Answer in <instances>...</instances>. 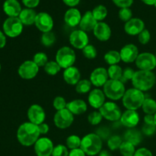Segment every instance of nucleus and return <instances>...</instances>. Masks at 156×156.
Segmentation results:
<instances>
[{
    "instance_id": "nucleus-1",
    "label": "nucleus",
    "mask_w": 156,
    "mask_h": 156,
    "mask_svg": "<svg viewBox=\"0 0 156 156\" xmlns=\"http://www.w3.org/2000/svg\"><path fill=\"white\" fill-rule=\"evenodd\" d=\"M40 131L36 124L27 122L19 126L17 132V138L18 142L24 146H30L35 144L39 139Z\"/></svg>"
},
{
    "instance_id": "nucleus-2",
    "label": "nucleus",
    "mask_w": 156,
    "mask_h": 156,
    "mask_svg": "<svg viewBox=\"0 0 156 156\" xmlns=\"http://www.w3.org/2000/svg\"><path fill=\"white\" fill-rule=\"evenodd\" d=\"M131 81L134 88L140 91H146L150 90L155 85L156 77L152 71L139 70L135 72Z\"/></svg>"
},
{
    "instance_id": "nucleus-3",
    "label": "nucleus",
    "mask_w": 156,
    "mask_h": 156,
    "mask_svg": "<svg viewBox=\"0 0 156 156\" xmlns=\"http://www.w3.org/2000/svg\"><path fill=\"white\" fill-rule=\"evenodd\" d=\"M80 149L85 155L90 156L98 155L101 151L102 140L98 134H88L82 139Z\"/></svg>"
},
{
    "instance_id": "nucleus-4",
    "label": "nucleus",
    "mask_w": 156,
    "mask_h": 156,
    "mask_svg": "<svg viewBox=\"0 0 156 156\" xmlns=\"http://www.w3.org/2000/svg\"><path fill=\"white\" fill-rule=\"evenodd\" d=\"M146 99L143 91L136 88H129L126 91L123 97V104L127 110L136 111L143 105Z\"/></svg>"
},
{
    "instance_id": "nucleus-5",
    "label": "nucleus",
    "mask_w": 156,
    "mask_h": 156,
    "mask_svg": "<svg viewBox=\"0 0 156 156\" xmlns=\"http://www.w3.org/2000/svg\"><path fill=\"white\" fill-rule=\"evenodd\" d=\"M126 90L123 82L120 80L109 79L104 85V93L108 98L114 101L123 98Z\"/></svg>"
},
{
    "instance_id": "nucleus-6",
    "label": "nucleus",
    "mask_w": 156,
    "mask_h": 156,
    "mask_svg": "<svg viewBox=\"0 0 156 156\" xmlns=\"http://www.w3.org/2000/svg\"><path fill=\"white\" fill-rule=\"evenodd\" d=\"M76 53L72 48L69 47H62L57 51L56 55V62L61 68L67 69L73 66L76 62Z\"/></svg>"
},
{
    "instance_id": "nucleus-7",
    "label": "nucleus",
    "mask_w": 156,
    "mask_h": 156,
    "mask_svg": "<svg viewBox=\"0 0 156 156\" xmlns=\"http://www.w3.org/2000/svg\"><path fill=\"white\" fill-rule=\"evenodd\" d=\"M23 25L24 24L18 17H10L5 21L3 24V30L9 37H16L22 32Z\"/></svg>"
},
{
    "instance_id": "nucleus-8",
    "label": "nucleus",
    "mask_w": 156,
    "mask_h": 156,
    "mask_svg": "<svg viewBox=\"0 0 156 156\" xmlns=\"http://www.w3.org/2000/svg\"><path fill=\"white\" fill-rule=\"evenodd\" d=\"M102 117L110 121H117L121 117V110L117 104L108 101L104 104L103 106L99 109Z\"/></svg>"
},
{
    "instance_id": "nucleus-9",
    "label": "nucleus",
    "mask_w": 156,
    "mask_h": 156,
    "mask_svg": "<svg viewBox=\"0 0 156 156\" xmlns=\"http://www.w3.org/2000/svg\"><path fill=\"white\" fill-rule=\"evenodd\" d=\"M53 120L56 127L63 129L69 127L73 124L74 117L67 108H65L61 111H58L55 114Z\"/></svg>"
},
{
    "instance_id": "nucleus-10",
    "label": "nucleus",
    "mask_w": 156,
    "mask_h": 156,
    "mask_svg": "<svg viewBox=\"0 0 156 156\" xmlns=\"http://www.w3.org/2000/svg\"><path fill=\"white\" fill-rule=\"evenodd\" d=\"M136 62V65L140 70L152 71L156 67V58L151 53H142L139 54Z\"/></svg>"
},
{
    "instance_id": "nucleus-11",
    "label": "nucleus",
    "mask_w": 156,
    "mask_h": 156,
    "mask_svg": "<svg viewBox=\"0 0 156 156\" xmlns=\"http://www.w3.org/2000/svg\"><path fill=\"white\" fill-rule=\"evenodd\" d=\"M53 149V143L47 137L38 139L34 144V152L37 156H52Z\"/></svg>"
},
{
    "instance_id": "nucleus-12",
    "label": "nucleus",
    "mask_w": 156,
    "mask_h": 156,
    "mask_svg": "<svg viewBox=\"0 0 156 156\" xmlns=\"http://www.w3.org/2000/svg\"><path fill=\"white\" fill-rule=\"evenodd\" d=\"M39 66L33 60H27L23 62L18 68V74L22 79H32L37 75Z\"/></svg>"
},
{
    "instance_id": "nucleus-13",
    "label": "nucleus",
    "mask_w": 156,
    "mask_h": 156,
    "mask_svg": "<svg viewBox=\"0 0 156 156\" xmlns=\"http://www.w3.org/2000/svg\"><path fill=\"white\" fill-rule=\"evenodd\" d=\"M34 24L43 33L51 31L53 27V20L47 12H40L37 15Z\"/></svg>"
},
{
    "instance_id": "nucleus-14",
    "label": "nucleus",
    "mask_w": 156,
    "mask_h": 156,
    "mask_svg": "<svg viewBox=\"0 0 156 156\" xmlns=\"http://www.w3.org/2000/svg\"><path fill=\"white\" fill-rule=\"evenodd\" d=\"M69 42L75 48L83 50L88 44V37L82 30H76L70 34Z\"/></svg>"
},
{
    "instance_id": "nucleus-15",
    "label": "nucleus",
    "mask_w": 156,
    "mask_h": 156,
    "mask_svg": "<svg viewBox=\"0 0 156 156\" xmlns=\"http://www.w3.org/2000/svg\"><path fill=\"white\" fill-rule=\"evenodd\" d=\"M27 117L30 123L36 125H40L44 123L46 114L44 108L38 105H33L27 111Z\"/></svg>"
},
{
    "instance_id": "nucleus-16",
    "label": "nucleus",
    "mask_w": 156,
    "mask_h": 156,
    "mask_svg": "<svg viewBox=\"0 0 156 156\" xmlns=\"http://www.w3.org/2000/svg\"><path fill=\"white\" fill-rule=\"evenodd\" d=\"M120 54L122 61L126 63H131L136 60L139 56V50L134 44H126L121 49Z\"/></svg>"
},
{
    "instance_id": "nucleus-17",
    "label": "nucleus",
    "mask_w": 156,
    "mask_h": 156,
    "mask_svg": "<svg viewBox=\"0 0 156 156\" xmlns=\"http://www.w3.org/2000/svg\"><path fill=\"white\" fill-rule=\"evenodd\" d=\"M108 77L109 76H108V70L102 67H99L93 70L90 76V81L94 86L101 87L104 86L105 83L109 80Z\"/></svg>"
},
{
    "instance_id": "nucleus-18",
    "label": "nucleus",
    "mask_w": 156,
    "mask_h": 156,
    "mask_svg": "<svg viewBox=\"0 0 156 156\" xmlns=\"http://www.w3.org/2000/svg\"><path fill=\"white\" fill-rule=\"evenodd\" d=\"M145 29V23L140 18H133L126 22L124 25V30L127 34L139 35Z\"/></svg>"
},
{
    "instance_id": "nucleus-19",
    "label": "nucleus",
    "mask_w": 156,
    "mask_h": 156,
    "mask_svg": "<svg viewBox=\"0 0 156 156\" xmlns=\"http://www.w3.org/2000/svg\"><path fill=\"white\" fill-rule=\"evenodd\" d=\"M120 122L124 126L131 129L138 125L140 122V116L136 111L127 110L122 114Z\"/></svg>"
},
{
    "instance_id": "nucleus-20",
    "label": "nucleus",
    "mask_w": 156,
    "mask_h": 156,
    "mask_svg": "<svg viewBox=\"0 0 156 156\" xmlns=\"http://www.w3.org/2000/svg\"><path fill=\"white\" fill-rule=\"evenodd\" d=\"M94 35L101 41H107L111 36V30L110 26L105 22H98L93 30Z\"/></svg>"
},
{
    "instance_id": "nucleus-21",
    "label": "nucleus",
    "mask_w": 156,
    "mask_h": 156,
    "mask_svg": "<svg viewBox=\"0 0 156 156\" xmlns=\"http://www.w3.org/2000/svg\"><path fill=\"white\" fill-rule=\"evenodd\" d=\"M88 103L92 108L100 109L105 101V94L104 91L100 89H94L89 93Z\"/></svg>"
},
{
    "instance_id": "nucleus-22",
    "label": "nucleus",
    "mask_w": 156,
    "mask_h": 156,
    "mask_svg": "<svg viewBox=\"0 0 156 156\" xmlns=\"http://www.w3.org/2000/svg\"><path fill=\"white\" fill-rule=\"evenodd\" d=\"M3 11L10 18L19 16L22 9L18 0H5L3 4Z\"/></svg>"
},
{
    "instance_id": "nucleus-23",
    "label": "nucleus",
    "mask_w": 156,
    "mask_h": 156,
    "mask_svg": "<svg viewBox=\"0 0 156 156\" xmlns=\"http://www.w3.org/2000/svg\"><path fill=\"white\" fill-rule=\"evenodd\" d=\"M97 24L98 21L93 16L92 12L91 11H88L82 17V19L79 23V27H80L81 30L85 32L91 31V30H94Z\"/></svg>"
},
{
    "instance_id": "nucleus-24",
    "label": "nucleus",
    "mask_w": 156,
    "mask_h": 156,
    "mask_svg": "<svg viewBox=\"0 0 156 156\" xmlns=\"http://www.w3.org/2000/svg\"><path fill=\"white\" fill-rule=\"evenodd\" d=\"M82 19L80 12L77 9L71 8L66 11L64 15V21L70 27H76L79 25Z\"/></svg>"
},
{
    "instance_id": "nucleus-25",
    "label": "nucleus",
    "mask_w": 156,
    "mask_h": 156,
    "mask_svg": "<svg viewBox=\"0 0 156 156\" xmlns=\"http://www.w3.org/2000/svg\"><path fill=\"white\" fill-rule=\"evenodd\" d=\"M81 73L76 67L71 66L66 69L63 73L64 81L69 85H77L80 81Z\"/></svg>"
},
{
    "instance_id": "nucleus-26",
    "label": "nucleus",
    "mask_w": 156,
    "mask_h": 156,
    "mask_svg": "<svg viewBox=\"0 0 156 156\" xmlns=\"http://www.w3.org/2000/svg\"><path fill=\"white\" fill-rule=\"evenodd\" d=\"M66 108L73 114L80 115L87 111V105L84 101L77 99L67 103Z\"/></svg>"
},
{
    "instance_id": "nucleus-27",
    "label": "nucleus",
    "mask_w": 156,
    "mask_h": 156,
    "mask_svg": "<svg viewBox=\"0 0 156 156\" xmlns=\"http://www.w3.org/2000/svg\"><path fill=\"white\" fill-rule=\"evenodd\" d=\"M37 15V14L33 9H27H27H22L18 18L24 25L28 26L34 24Z\"/></svg>"
},
{
    "instance_id": "nucleus-28",
    "label": "nucleus",
    "mask_w": 156,
    "mask_h": 156,
    "mask_svg": "<svg viewBox=\"0 0 156 156\" xmlns=\"http://www.w3.org/2000/svg\"><path fill=\"white\" fill-rule=\"evenodd\" d=\"M124 140L125 141L129 142V143H132L133 146H136L142 142L143 136H142V134L140 131L131 128L130 129L125 133Z\"/></svg>"
},
{
    "instance_id": "nucleus-29",
    "label": "nucleus",
    "mask_w": 156,
    "mask_h": 156,
    "mask_svg": "<svg viewBox=\"0 0 156 156\" xmlns=\"http://www.w3.org/2000/svg\"><path fill=\"white\" fill-rule=\"evenodd\" d=\"M143 112L146 114L154 115L156 113V101L152 98H146L142 105Z\"/></svg>"
},
{
    "instance_id": "nucleus-30",
    "label": "nucleus",
    "mask_w": 156,
    "mask_h": 156,
    "mask_svg": "<svg viewBox=\"0 0 156 156\" xmlns=\"http://www.w3.org/2000/svg\"><path fill=\"white\" fill-rule=\"evenodd\" d=\"M105 60L107 63L111 66L117 65L121 60V57H120V54L119 52L115 51V50H111L105 55Z\"/></svg>"
},
{
    "instance_id": "nucleus-31",
    "label": "nucleus",
    "mask_w": 156,
    "mask_h": 156,
    "mask_svg": "<svg viewBox=\"0 0 156 156\" xmlns=\"http://www.w3.org/2000/svg\"><path fill=\"white\" fill-rule=\"evenodd\" d=\"M108 76L113 80H120L123 76V69L118 65H112L108 69Z\"/></svg>"
},
{
    "instance_id": "nucleus-32",
    "label": "nucleus",
    "mask_w": 156,
    "mask_h": 156,
    "mask_svg": "<svg viewBox=\"0 0 156 156\" xmlns=\"http://www.w3.org/2000/svg\"><path fill=\"white\" fill-rule=\"evenodd\" d=\"M91 12H92L94 18L97 20V21H102L108 15V9L105 5H99L96 6Z\"/></svg>"
},
{
    "instance_id": "nucleus-33",
    "label": "nucleus",
    "mask_w": 156,
    "mask_h": 156,
    "mask_svg": "<svg viewBox=\"0 0 156 156\" xmlns=\"http://www.w3.org/2000/svg\"><path fill=\"white\" fill-rule=\"evenodd\" d=\"M119 149L123 156H133L136 152L135 146L126 141L123 142Z\"/></svg>"
},
{
    "instance_id": "nucleus-34",
    "label": "nucleus",
    "mask_w": 156,
    "mask_h": 156,
    "mask_svg": "<svg viewBox=\"0 0 156 156\" xmlns=\"http://www.w3.org/2000/svg\"><path fill=\"white\" fill-rule=\"evenodd\" d=\"M91 85L92 84H91V81L87 80V79L80 80L76 85V90L79 94H85L91 90Z\"/></svg>"
},
{
    "instance_id": "nucleus-35",
    "label": "nucleus",
    "mask_w": 156,
    "mask_h": 156,
    "mask_svg": "<svg viewBox=\"0 0 156 156\" xmlns=\"http://www.w3.org/2000/svg\"><path fill=\"white\" fill-rule=\"evenodd\" d=\"M60 66L54 61H48L47 64L44 66V70L46 73L50 76H55L60 71Z\"/></svg>"
},
{
    "instance_id": "nucleus-36",
    "label": "nucleus",
    "mask_w": 156,
    "mask_h": 156,
    "mask_svg": "<svg viewBox=\"0 0 156 156\" xmlns=\"http://www.w3.org/2000/svg\"><path fill=\"white\" fill-rule=\"evenodd\" d=\"M41 41V44L45 47H51L56 42V36L53 32H47L43 34Z\"/></svg>"
},
{
    "instance_id": "nucleus-37",
    "label": "nucleus",
    "mask_w": 156,
    "mask_h": 156,
    "mask_svg": "<svg viewBox=\"0 0 156 156\" xmlns=\"http://www.w3.org/2000/svg\"><path fill=\"white\" fill-rule=\"evenodd\" d=\"M81 142H82V140L78 136L72 135L66 139V146L71 150L79 149L81 146Z\"/></svg>"
},
{
    "instance_id": "nucleus-38",
    "label": "nucleus",
    "mask_w": 156,
    "mask_h": 156,
    "mask_svg": "<svg viewBox=\"0 0 156 156\" xmlns=\"http://www.w3.org/2000/svg\"><path fill=\"white\" fill-rule=\"evenodd\" d=\"M123 143L121 137L119 136H113L110 137L108 140V146L111 150H116V149H120V146Z\"/></svg>"
},
{
    "instance_id": "nucleus-39",
    "label": "nucleus",
    "mask_w": 156,
    "mask_h": 156,
    "mask_svg": "<svg viewBox=\"0 0 156 156\" xmlns=\"http://www.w3.org/2000/svg\"><path fill=\"white\" fill-rule=\"evenodd\" d=\"M33 61L39 67L41 66H45L46 64L48 62V57H47V54L43 52H39L37 53L34 56Z\"/></svg>"
},
{
    "instance_id": "nucleus-40",
    "label": "nucleus",
    "mask_w": 156,
    "mask_h": 156,
    "mask_svg": "<svg viewBox=\"0 0 156 156\" xmlns=\"http://www.w3.org/2000/svg\"><path fill=\"white\" fill-rule=\"evenodd\" d=\"M119 18L120 20H122L123 21L125 22H127L129 20L132 19L133 17V12L129 8H123V9H120V10L119 11Z\"/></svg>"
},
{
    "instance_id": "nucleus-41",
    "label": "nucleus",
    "mask_w": 156,
    "mask_h": 156,
    "mask_svg": "<svg viewBox=\"0 0 156 156\" xmlns=\"http://www.w3.org/2000/svg\"><path fill=\"white\" fill-rule=\"evenodd\" d=\"M102 118H103V117H102L100 111H93L92 113H91L88 115V120L89 122V123L95 126V125L99 124L101 122Z\"/></svg>"
},
{
    "instance_id": "nucleus-42",
    "label": "nucleus",
    "mask_w": 156,
    "mask_h": 156,
    "mask_svg": "<svg viewBox=\"0 0 156 156\" xmlns=\"http://www.w3.org/2000/svg\"><path fill=\"white\" fill-rule=\"evenodd\" d=\"M82 53L87 59H94L97 56V50L93 45H88V44L82 50Z\"/></svg>"
},
{
    "instance_id": "nucleus-43",
    "label": "nucleus",
    "mask_w": 156,
    "mask_h": 156,
    "mask_svg": "<svg viewBox=\"0 0 156 156\" xmlns=\"http://www.w3.org/2000/svg\"><path fill=\"white\" fill-rule=\"evenodd\" d=\"M68 149L63 145H57L54 147L52 156H69Z\"/></svg>"
},
{
    "instance_id": "nucleus-44",
    "label": "nucleus",
    "mask_w": 156,
    "mask_h": 156,
    "mask_svg": "<svg viewBox=\"0 0 156 156\" xmlns=\"http://www.w3.org/2000/svg\"><path fill=\"white\" fill-rule=\"evenodd\" d=\"M53 105L55 109L58 111L66 108L67 103L65 99H64V98L61 97V96H57L53 100Z\"/></svg>"
},
{
    "instance_id": "nucleus-45",
    "label": "nucleus",
    "mask_w": 156,
    "mask_h": 156,
    "mask_svg": "<svg viewBox=\"0 0 156 156\" xmlns=\"http://www.w3.org/2000/svg\"><path fill=\"white\" fill-rule=\"evenodd\" d=\"M138 39L140 44H147L150 41L151 34L150 32L147 29H144L140 34L138 35Z\"/></svg>"
},
{
    "instance_id": "nucleus-46",
    "label": "nucleus",
    "mask_w": 156,
    "mask_h": 156,
    "mask_svg": "<svg viewBox=\"0 0 156 156\" xmlns=\"http://www.w3.org/2000/svg\"><path fill=\"white\" fill-rule=\"evenodd\" d=\"M134 74H135V72H134L133 69L126 68L123 71V76H122V78L120 79V81L123 82V83H124V82H127L128 80H132Z\"/></svg>"
},
{
    "instance_id": "nucleus-47",
    "label": "nucleus",
    "mask_w": 156,
    "mask_h": 156,
    "mask_svg": "<svg viewBox=\"0 0 156 156\" xmlns=\"http://www.w3.org/2000/svg\"><path fill=\"white\" fill-rule=\"evenodd\" d=\"M143 133L146 136H152L156 132V126L155 124H146L144 123L143 128H142Z\"/></svg>"
},
{
    "instance_id": "nucleus-48",
    "label": "nucleus",
    "mask_w": 156,
    "mask_h": 156,
    "mask_svg": "<svg viewBox=\"0 0 156 156\" xmlns=\"http://www.w3.org/2000/svg\"><path fill=\"white\" fill-rule=\"evenodd\" d=\"M113 2L120 9L129 8L133 3V0H112Z\"/></svg>"
},
{
    "instance_id": "nucleus-49",
    "label": "nucleus",
    "mask_w": 156,
    "mask_h": 156,
    "mask_svg": "<svg viewBox=\"0 0 156 156\" xmlns=\"http://www.w3.org/2000/svg\"><path fill=\"white\" fill-rule=\"evenodd\" d=\"M133 156H153L152 152L146 148H140L136 151Z\"/></svg>"
},
{
    "instance_id": "nucleus-50",
    "label": "nucleus",
    "mask_w": 156,
    "mask_h": 156,
    "mask_svg": "<svg viewBox=\"0 0 156 156\" xmlns=\"http://www.w3.org/2000/svg\"><path fill=\"white\" fill-rule=\"evenodd\" d=\"M22 2L27 9H34L39 5L40 0H22Z\"/></svg>"
},
{
    "instance_id": "nucleus-51",
    "label": "nucleus",
    "mask_w": 156,
    "mask_h": 156,
    "mask_svg": "<svg viewBox=\"0 0 156 156\" xmlns=\"http://www.w3.org/2000/svg\"><path fill=\"white\" fill-rule=\"evenodd\" d=\"M69 156H85V153L79 148V149H72L69 152Z\"/></svg>"
},
{
    "instance_id": "nucleus-52",
    "label": "nucleus",
    "mask_w": 156,
    "mask_h": 156,
    "mask_svg": "<svg viewBox=\"0 0 156 156\" xmlns=\"http://www.w3.org/2000/svg\"><path fill=\"white\" fill-rule=\"evenodd\" d=\"M38 128H39V131H40V133L41 134H47L48 133L49 129V126L47 124V123H41V124L38 125Z\"/></svg>"
},
{
    "instance_id": "nucleus-53",
    "label": "nucleus",
    "mask_w": 156,
    "mask_h": 156,
    "mask_svg": "<svg viewBox=\"0 0 156 156\" xmlns=\"http://www.w3.org/2000/svg\"><path fill=\"white\" fill-rule=\"evenodd\" d=\"M144 123H146V124H155L154 115H150V114H147V115L145 116V117H144Z\"/></svg>"
},
{
    "instance_id": "nucleus-54",
    "label": "nucleus",
    "mask_w": 156,
    "mask_h": 156,
    "mask_svg": "<svg viewBox=\"0 0 156 156\" xmlns=\"http://www.w3.org/2000/svg\"><path fill=\"white\" fill-rule=\"evenodd\" d=\"M62 2H63L66 5L73 8L79 4L80 0H62Z\"/></svg>"
},
{
    "instance_id": "nucleus-55",
    "label": "nucleus",
    "mask_w": 156,
    "mask_h": 156,
    "mask_svg": "<svg viewBox=\"0 0 156 156\" xmlns=\"http://www.w3.org/2000/svg\"><path fill=\"white\" fill-rule=\"evenodd\" d=\"M6 37L4 34L0 30V49L3 48L5 46Z\"/></svg>"
},
{
    "instance_id": "nucleus-56",
    "label": "nucleus",
    "mask_w": 156,
    "mask_h": 156,
    "mask_svg": "<svg viewBox=\"0 0 156 156\" xmlns=\"http://www.w3.org/2000/svg\"><path fill=\"white\" fill-rule=\"evenodd\" d=\"M141 1L148 5H155L156 4V0H141Z\"/></svg>"
},
{
    "instance_id": "nucleus-57",
    "label": "nucleus",
    "mask_w": 156,
    "mask_h": 156,
    "mask_svg": "<svg viewBox=\"0 0 156 156\" xmlns=\"http://www.w3.org/2000/svg\"><path fill=\"white\" fill-rule=\"evenodd\" d=\"M98 156H111V153L107 150H101L99 153Z\"/></svg>"
},
{
    "instance_id": "nucleus-58",
    "label": "nucleus",
    "mask_w": 156,
    "mask_h": 156,
    "mask_svg": "<svg viewBox=\"0 0 156 156\" xmlns=\"http://www.w3.org/2000/svg\"><path fill=\"white\" fill-rule=\"evenodd\" d=\"M154 120H155V124L156 126V113L155 114H154Z\"/></svg>"
},
{
    "instance_id": "nucleus-59",
    "label": "nucleus",
    "mask_w": 156,
    "mask_h": 156,
    "mask_svg": "<svg viewBox=\"0 0 156 156\" xmlns=\"http://www.w3.org/2000/svg\"><path fill=\"white\" fill-rule=\"evenodd\" d=\"M0 71H1V64H0Z\"/></svg>"
},
{
    "instance_id": "nucleus-60",
    "label": "nucleus",
    "mask_w": 156,
    "mask_h": 156,
    "mask_svg": "<svg viewBox=\"0 0 156 156\" xmlns=\"http://www.w3.org/2000/svg\"><path fill=\"white\" fill-rule=\"evenodd\" d=\"M154 6H155V7L156 8V4H155V5H154Z\"/></svg>"
},
{
    "instance_id": "nucleus-61",
    "label": "nucleus",
    "mask_w": 156,
    "mask_h": 156,
    "mask_svg": "<svg viewBox=\"0 0 156 156\" xmlns=\"http://www.w3.org/2000/svg\"><path fill=\"white\" fill-rule=\"evenodd\" d=\"M155 58H156V53H155Z\"/></svg>"
}]
</instances>
